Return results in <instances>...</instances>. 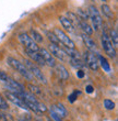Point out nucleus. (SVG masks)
I'll return each mask as SVG.
<instances>
[{"label": "nucleus", "instance_id": "obj_1", "mask_svg": "<svg viewBox=\"0 0 118 121\" xmlns=\"http://www.w3.org/2000/svg\"><path fill=\"white\" fill-rule=\"evenodd\" d=\"M7 62H8V64H9L10 66L13 67L15 70H18V72H19L23 77H25L27 80H33L34 79V76L31 74V72L26 68V66L23 63H21V62H19V60H16L15 58H13V57H8Z\"/></svg>", "mask_w": 118, "mask_h": 121}, {"label": "nucleus", "instance_id": "obj_2", "mask_svg": "<svg viewBox=\"0 0 118 121\" xmlns=\"http://www.w3.org/2000/svg\"><path fill=\"white\" fill-rule=\"evenodd\" d=\"M24 65H25L26 68L31 72V74H32L33 76L36 77V78H37L41 83L47 84V80H46L45 75L43 74V72L41 70V68H39V67L37 66L34 62H32L31 60H24Z\"/></svg>", "mask_w": 118, "mask_h": 121}, {"label": "nucleus", "instance_id": "obj_3", "mask_svg": "<svg viewBox=\"0 0 118 121\" xmlns=\"http://www.w3.org/2000/svg\"><path fill=\"white\" fill-rule=\"evenodd\" d=\"M89 18L91 19L92 21V26L95 31H99L101 30L103 26V21H102V18H101V14H99V10L96 9V7L94 4H91L89 7Z\"/></svg>", "mask_w": 118, "mask_h": 121}, {"label": "nucleus", "instance_id": "obj_4", "mask_svg": "<svg viewBox=\"0 0 118 121\" xmlns=\"http://www.w3.org/2000/svg\"><path fill=\"white\" fill-rule=\"evenodd\" d=\"M19 40H20V42L22 43V45H24L25 50H29V51H32V52H38V50H39L38 45L36 44V42L34 41L26 32L20 33Z\"/></svg>", "mask_w": 118, "mask_h": 121}, {"label": "nucleus", "instance_id": "obj_5", "mask_svg": "<svg viewBox=\"0 0 118 121\" xmlns=\"http://www.w3.org/2000/svg\"><path fill=\"white\" fill-rule=\"evenodd\" d=\"M102 48L109 57H116V48H114V45L106 32H103L102 34Z\"/></svg>", "mask_w": 118, "mask_h": 121}, {"label": "nucleus", "instance_id": "obj_6", "mask_svg": "<svg viewBox=\"0 0 118 121\" xmlns=\"http://www.w3.org/2000/svg\"><path fill=\"white\" fill-rule=\"evenodd\" d=\"M54 33L56 34V36L58 38V40H59V42L60 43H62V44L66 46V48H76V44H74V42L71 40L69 36H68L66 33H65L64 31L61 29H59V28H56V29L54 30Z\"/></svg>", "mask_w": 118, "mask_h": 121}, {"label": "nucleus", "instance_id": "obj_7", "mask_svg": "<svg viewBox=\"0 0 118 121\" xmlns=\"http://www.w3.org/2000/svg\"><path fill=\"white\" fill-rule=\"evenodd\" d=\"M84 60H85V63L88 64V66L92 70L96 72V70L99 69V60H97V57L93 54L92 52L88 51L84 53Z\"/></svg>", "mask_w": 118, "mask_h": 121}, {"label": "nucleus", "instance_id": "obj_8", "mask_svg": "<svg viewBox=\"0 0 118 121\" xmlns=\"http://www.w3.org/2000/svg\"><path fill=\"white\" fill-rule=\"evenodd\" d=\"M38 53L42 55V57L44 58V62L46 65H48V66H50V67L56 66V60H55V57L50 54V52L48 51V50L42 48L38 50Z\"/></svg>", "mask_w": 118, "mask_h": 121}, {"label": "nucleus", "instance_id": "obj_9", "mask_svg": "<svg viewBox=\"0 0 118 121\" xmlns=\"http://www.w3.org/2000/svg\"><path fill=\"white\" fill-rule=\"evenodd\" d=\"M7 98L9 99L11 102H13L14 105H16L18 107H20L21 109H24V110H29V107H27V105L25 104V101L23 100V99H21L20 97H18L16 95H14V94H12V92H7L6 94Z\"/></svg>", "mask_w": 118, "mask_h": 121}, {"label": "nucleus", "instance_id": "obj_10", "mask_svg": "<svg viewBox=\"0 0 118 121\" xmlns=\"http://www.w3.org/2000/svg\"><path fill=\"white\" fill-rule=\"evenodd\" d=\"M49 52L50 54L54 56V57L59 58L60 60H65V56H66V53L62 48H60V46H58V44H55V43H50L49 44Z\"/></svg>", "mask_w": 118, "mask_h": 121}, {"label": "nucleus", "instance_id": "obj_11", "mask_svg": "<svg viewBox=\"0 0 118 121\" xmlns=\"http://www.w3.org/2000/svg\"><path fill=\"white\" fill-rule=\"evenodd\" d=\"M25 53L30 57V60L32 62H34L35 64H38L41 66H45L46 65L44 62V58L42 57V55L39 54L38 52H32V51H29V50H25Z\"/></svg>", "mask_w": 118, "mask_h": 121}, {"label": "nucleus", "instance_id": "obj_12", "mask_svg": "<svg viewBox=\"0 0 118 121\" xmlns=\"http://www.w3.org/2000/svg\"><path fill=\"white\" fill-rule=\"evenodd\" d=\"M82 40H83V42H84V44H85L86 48H88L90 52H97V46H96L95 42L93 41V39L90 38V35L83 33Z\"/></svg>", "mask_w": 118, "mask_h": 121}, {"label": "nucleus", "instance_id": "obj_13", "mask_svg": "<svg viewBox=\"0 0 118 121\" xmlns=\"http://www.w3.org/2000/svg\"><path fill=\"white\" fill-rule=\"evenodd\" d=\"M56 68H57V73L58 75H59V77H60L61 79L64 80H67L68 78H69V72H68V69L66 68V67L62 65V64H56Z\"/></svg>", "mask_w": 118, "mask_h": 121}, {"label": "nucleus", "instance_id": "obj_14", "mask_svg": "<svg viewBox=\"0 0 118 121\" xmlns=\"http://www.w3.org/2000/svg\"><path fill=\"white\" fill-rule=\"evenodd\" d=\"M59 21L62 24V28L67 31H73V23L71 22V20L66 17H59Z\"/></svg>", "mask_w": 118, "mask_h": 121}, {"label": "nucleus", "instance_id": "obj_15", "mask_svg": "<svg viewBox=\"0 0 118 121\" xmlns=\"http://www.w3.org/2000/svg\"><path fill=\"white\" fill-rule=\"evenodd\" d=\"M50 109H51V110H54V111L56 112L58 116H60L61 118H64V117H66V116H67V110H66V108H65L61 104L53 105Z\"/></svg>", "mask_w": 118, "mask_h": 121}, {"label": "nucleus", "instance_id": "obj_16", "mask_svg": "<svg viewBox=\"0 0 118 121\" xmlns=\"http://www.w3.org/2000/svg\"><path fill=\"white\" fill-rule=\"evenodd\" d=\"M79 26H80V28H81V30H82L85 34L92 35L93 29L91 28V26H90L89 23H86V21H84V20H79Z\"/></svg>", "mask_w": 118, "mask_h": 121}, {"label": "nucleus", "instance_id": "obj_17", "mask_svg": "<svg viewBox=\"0 0 118 121\" xmlns=\"http://www.w3.org/2000/svg\"><path fill=\"white\" fill-rule=\"evenodd\" d=\"M97 60H99V64H101L102 68L105 70V72H107V73L110 72V65H109V63L107 62L106 58H104L101 54H97Z\"/></svg>", "mask_w": 118, "mask_h": 121}, {"label": "nucleus", "instance_id": "obj_18", "mask_svg": "<svg viewBox=\"0 0 118 121\" xmlns=\"http://www.w3.org/2000/svg\"><path fill=\"white\" fill-rule=\"evenodd\" d=\"M64 51L66 54L70 56V58H81L79 52L76 51V48H66V46H65Z\"/></svg>", "mask_w": 118, "mask_h": 121}, {"label": "nucleus", "instance_id": "obj_19", "mask_svg": "<svg viewBox=\"0 0 118 121\" xmlns=\"http://www.w3.org/2000/svg\"><path fill=\"white\" fill-rule=\"evenodd\" d=\"M30 33H31V35H30V36H31V38H32L35 42H37V43H42V42H43V36H42V35L39 34L36 30L32 29L31 31H30Z\"/></svg>", "mask_w": 118, "mask_h": 121}, {"label": "nucleus", "instance_id": "obj_20", "mask_svg": "<svg viewBox=\"0 0 118 121\" xmlns=\"http://www.w3.org/2000/svg\"><path fill=\"white\" fill-rule=\"evenodd\" d=\"M101 9H102V12L104 13L107 18L112 19L113 17H114V13H113V11H112V9H110V7L109 6H107V4H102Z\"/></svg>", "mask_w": 118, "mask_h": 121}, {"label": "nucleus", "instance_id": "obj_21", "mask_svg": "<svg viewBox=\"0 0 118 121\" xmlns=\"http://www.w3.org/2000/svg\"><path fill=\"white\" fill-rule=\"evenodd\" d=\"M109 39H110V41H112L114 48H116L118 46V33H117V30L116 29L110 31V36H109Z\"/></svg>", "mask_w": 118, "mask_h": 121}, {"label": "nucleus", "instance_id": "obj_22", "mask_svg": "<svg viewBox=\"0 0 118 121\" xmlns=\"http://www.w3.org/2000/svg\"><path fill=\"white\" fill-rule=\"evenodd\" d=\"M6 82L8 83V85H10L11 87H13V88H15V89L20 90V91H22V90H24V89H23V87L21 86V85H20L19 83H16L15 80L11 79V78H9V77H8V79H7Z\"/></svg>", "mask_w": 118, "mask_h": 121}, {"label": "nucleus", "instance_id": "obj_23", "mask_svg": "<svg viewBox=\"0 0 118 121\" xmlns=\"http://www.w3.org/2000/svg\"><path fill=\"white\" fill-rule=\"evenodd\" d=\"M70 63L74 68H78V69H81V68L84 66V64L81 62L80 58H70Z\"/></svg>", "mask_w": 118, "mask_h": 121}, {"label": "nucleus", "instance_id": "obj_24", "mask_svg": "<svg viewBox=\"0 0 118 121\" xmlns=\"http://www.w3.org/2000/svg\"><path fill=\"white\" fill-rule=\"evenodd\" d=\"M47 36H48V39H49L50 43H55V44H59V43H60L54 32H47Z\"/></svg>", "mask_w": 118, "mask_h": 121}, {"label": "nucleus", "instance_id": "obj_25", "mask_svg": "<svg viewBox=\"0 0 118 121\" xmlns=\"http://www.w3.org/2000/svg\"><path fill=\"white\" fill-rule=\"evenodd\" d=\"M104 106H105V108L107 110H113V109L115 108V104L112 100H109V99H105L104 100Z\"/></svg>", "mask_w": 118, "mask_h": 121}, {"label": "nucleus", "instance_id": "obj_26", "mask_svg": "<svg viewBox=\"0 0 118 121\" xmlns=\"http://www.w3.org/2000/svg\"><path fill=\"white\" fill-rule=\"evenodd\" d=\"M80 94H81L80 91H74L73 94H71V95L68 97V100H69V102H71V104H72V102L76 101V99L78 98V95H80Z\"/></svg>", "mask_w": 118, "mask_h": 121}, {"label": "nucleus", "instance_id": "obj_27", "mask_svg": "<svg viewBox=\"0 0 118 121\" xmlns=\"http://www.w3.org/2000/svg\"><path fill=\"white\" fill-rule=\"evenodd\" d=\"M78 14H79V19L81 20H86V19H89V12L86 13L84 12L83 10H78Z\"/></svg>", "mask_w": 118, "mask_h": 121}, {"label": "nucleus", "instance_id": "obj_28", "mask_svg": "<svg viewBox=\"0 0 118 121\" xmlns=\"http://www.w3.org/2000/svg\"><path fill=\"white\" fill-rule=\"evenodd\" d=\"M50 117L54 119L55 121H62V118H61L60 116H58L57 113H56L54 110H51V109H50Z\"/></svg>", "mask_w": 118, "mask_h": 121}, {"label": "nucleus", "instance_id": "obj_29", "mask_svg": "<svg viewBox=\"0 0 118 121\" xmlns=\"http://www.w3.org/2000/svg\"><path fill=\"white\" fill-rule=\"evenodd\" d=\"M1 109H2V110L8 109V104H7V101L4 99L0 97V110H1Z\"/></svg>", "mask_w": 118, "mask_h": 121}, {"label": "nucleus", "instance_id": "obj_30", "mask_svg": "<svg viewBox=\"0 0 118 121\" xmlns=\"http://www.w3.org/2000/svg\"><path fill=\"white\" fill-rule=\"evenodd\" d=\"M7 79H8V75H7L4 72H2V70L0 69V80H3V82H6Z\"/></svg>", "mask_w": 118, "mask_h": 121}, {"label": "nucleus", "instance_id": "obj_31", "mask_svg": "<svg viewBox=\"0 0 118 121\" xmlns=\"http://www.w3.org/2000/svg\"><path fill=\"white\" fill-rule=\"evenodd\" d=\"M30 88H31V90L32 91H35V92H37V94H41V90H39V88H37L36 86H33V85H30Z\"/></svg>", "mask_w": 118, "mask_h": 121}, {"label": "nucleus", "instance_id": "obj_32", "mask_svg": "<svg viewBox=\"0 0 118 121\" xmlns=\"http://www.w3.org/2000/svg\"><path fill=\"white\" fill-rule=\"evenodd\" d=\"M85 90L88 94H91V92H93V90H94V88H93V86H91V85H88V86L85 87Z\"/></svg>", "mask_w": 118, "mask_h": 121}, {"label": "nucleus", "instance_id": "obj_33", "mask_svg": "<svg viewBox=\"0 0 118 121\" xmlns=\"http://www.w3.org/2000/svg\"><path fill=\"white\" fill-rule=\"evenodd\" d=\"M77 76L79 77V78H83V77H84V72H83V70H81V69H78Z\"/></svg>", "mask_w": 118, "mask_h": 121}, {"label": "nucleus", "instance_id": "obj_34", "mask_svg": "<svg viewBox=\"0 0 118 121\" xmlns=\"http://www.w3.org/2000/svg\"><path fill=\"white\" fill-rule=\"evenodd\" d=\"M102 1H106V0H102Z\"/></svg>", "mask_w": 118, "mask_h": 121}]
</instances>
